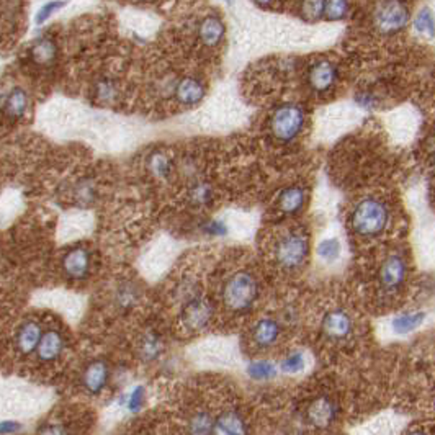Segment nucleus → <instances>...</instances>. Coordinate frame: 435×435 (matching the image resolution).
Returning <instances> with one entry per match:
<instances>
[{"label": "nucleus", "mask_w": 435, "mask_h": 435, "mask_svg": "<svg viewBox=\"0 0 435 435\" xmlns=\"http://www.w3.org/2000/svg\"><path fill=\"white\" fill-rule=\"evenodd\" d=\"M260 296L259 278L250 270H238L228 277L221 288L224 308L234 314L249 313Z\"/></svg>", "instance_id": "f257e3e1"}, {"label": "nucleus", "mask_w": 435, "mask_h": 435, "mask_svg": "<svg viewBox=\"0 0 435 435\" xmlns=\"http://www.w3.org/2000/svg\"><path fill=\"white\" fill-rule=\"evenodd\" d=\"M391 211L380 198H363L351 213V228L360 238H375L388 228Z\"/></svg>", "instance_id": "f03ea898"}, {"label": "nucleus", "mask_w": 435, "mask_h": 435, "mask_svg": "<svg viewBox=\"0 0 435 435\" xmlns=\"http://www.w3.org/2000/svg\"><path fill=\"white\" fill-rule=\"evenodd\" d=\"M310 250V236L303 229H290L277 239L273 245V259L282 270L298 272L308 262Z\"/></svg>", "instance_id": "7ed1b4c3"}, {"label": "nucleus", "mask_w": 435, "mask_h": 435, "mask_svg": "<svg viewBox=\"0 0 435 435\" xmlns=\"http://www.w3.org/2000/svg\"><path fill=\"white\" fill-rule=\"evenodd\" d=\"M306 123V113L300 103H280L272 112L268 120V130L273 139L280 144H290L303 133Z\"/></svg>", "instance_id": "20e7f679"}, {"label": "nucleus", "mask_w": 435, "mask_h": 435, "mask_svg": "<svg viewBox=\"0 0 435 435\" xmlns=\"http://www.w3.org/2000/svg\"><path fill=\"white\" fill-rule=\"evenodd\" d=\"M411 8L406 0H378L373 8V25L381 35L393 36L408 26Z\"/></svg>", "instance_id": "39448f33"}, {"label": "nucleus", "mask_w": 435, "mask_h": 435, "mask_svg": "<svg viewBox=\"0 0 435 435\" xmlns=\"http://www.w3.org/2000/svg\"><path fill=\"white\" fill-rule=\"evenodd\" d=\"M408 273L409 266L403 254L399 252L388 254L385 260L381 262V266L378 267L376 272L378 287H380V290L383 293H386V295L398 293L401 288L404 287L406 280H408Z\"/></svg>", "instance_id": "423d86ee"}, {"label": "nucleus", "mask_w": 435, "mask_h": 435, "mask_svg": "<svg viewBox=\"0 0 435 435\" xmlns=\"http://www.w3.org/2000/svg\"><path fill=\"white\" fill-rule=\"evenodd\" d=\"M215 318V305L205 296H193L183 303L181 311L182 326L188 333H201Z\"/></svg>", "instance_id": "0eeeda50"}, {"label": "nucleus", "mask_w": 435, "mask_h": 435, "mask_svg": "<svg viewBox=\"0 0 435 435\" xmlns=\"http://www.w3.org/2000/svg\"><path fill=\"white\" fill-rule=\"evenodd\" d=\"M356 323L352 314L342 308L328 311L321 321V333L330 342H344L353 334Z\"/></svg>", "instance_id": "6e6552de"}, {"label": "nucleus", "mask_w": 435, "mask_h": 435, "mask_svg": "<svg viewBox=\"0 0 435 435\" xmlns=\"http://www.w3.org/2000/svg\"><path fill=\"white\" fill-rule=\"evenodd\" d=\"M340 77L339 66L329 59H319L308 68L306 82L314 93H328L337 85Z\"/></svg>", "instance_id": "1a4fd4ad"}, {"label": "nucleus", "mask_w": 435, "mask_h": 435, "mask_svg": "<svg viewBox=\"0 0 435 435\" xmlns=\"http://www.w3.org/2000/svg\"><path fill=\"white\" fill-rule=\"evenodd\" d=\"M340 418V406L329 395L314 398L306 408V420L318 429H326L335 424Z\"/></svg>", "instance_id": "9d476101"}, {"label": "nucleus", "mask_w": 435, "mask_h": 435, "mask_svg": "<svg viewBox=\"0 0 435 435\" xmlns=\"http://www.w3.org/2000/svg\"><path fill=\"white\" fill-rule=\"evenodd\" d=\"M92 266V255L85 247H74L66 252L63 259L64 275L70 280L87 278Z\"/></svg>", "instance_id": "9b49d317"}, {"label": "nucleus", "mask_w": 435, "mask_h": 435, "mask_svg": "<svg viewBox=\"0 0 435 435\" xmlns=\"http://www.w3.org/2000/svg\"><path fill=\"white\" fill-rule=\"evenodd\" d=\"M108 380H110V367L103 358L92 360L84 368L82 386L89 395H100L107 388Z\"/></svg>", "instance_id": "f8f14e48"}, {"label": "nucleus", "mask_w": 435, "mask_h": 435, "mask_svg": "<svg viewBox=\"0 0 435 435\" xmlns=\"http://www.w3.org/2000/svg\"><path fill=\"white\" fill-rule=\"evenodd\" d=\"M306 201H308V190L303 185H288L278 193L277 206L282 215L295 216L305 210Z\"/></svg>", "instance_id": "ddd939ff"}, {"label": "nucleus", "mask_w": 435, "mask_h": 435, "mask_svg": "<svg viewBox=\"0 0 435 435\" xmlns=\"http://www.w3.org/2000/svg\"><path fill=\"white\" fill-rule=\"evenodd\" d=\"M247 432H249L247 419H245V415L241 413L239 409H236V408L224 409L215 418L213 434L234 435V434H247Z\"/></svg>", "instance_id": "4468645a"}, {"label": "nucleus", "mask_w": 435, "mask_h": 435, "mask_svg": "<svg viewBox=\"0 0 435 435\" xmlns=\"http://www.w3.org/2000/svg\"><path fill=\"white\" fill-rule=\"evenodd\" d=\"M282 335V324L273 318H264L252 328V344L260 351H267L278 342Z\"/></svg>", "instance_id": "2eb2a0df"}, {"label": "nucleus", "mask_w": 435, "mask_h": 435, "mask_svg": "<svg viewBox=\"0 0 435 435\" xmlns=\"http://www.w3.org/2000/svg\"><path fill=\"white\" fill-rule=\"evenodd\" d=\"M174 96L177 102L183 107H195L206 96V87L200 79L197 77H183L177 82L174 89Z\"/></svg>", "instance_id": "dca6fc26"}, {"label": "nucleus", "mask_w": 435, "mask_h": 435, "mask_svg": "<svg viewBox=\"0 0 435 435\" xmlns=\"http://www.w3.org/2000/svg\"><path fill=\"white\" fill-rule=\"evenodd\" d=\"M64 337L58 329L43 330L40 344L36 347V356L41 362H54L64 352Z\"/></svg>", "instance_id": "f3484780"}, {"label": "nucleus", "mask_w": 435, "mask_h": 435, "mask_svg": "<svg viewBox=\"0 0 435 435\" xmlns=\"http://www.w3.org/2000/svg\"><path fill=\"white\" fill-rule=\"evenodd\" d=\"M43 335L41 324L36 323V321H25L20 328L17 330L15 335V345L17 351L22 353V356H30V353L36 352L38 344H40V339Z\"/></svg>", "instance_id": "a211bd4d"}, {"label": "nucleus", "mask_w": 435, "mask_h": 435, "mask_svg": "<svg viewBox=\"0 0 435 435\" xmlns=\"http://www.w3.org/2000/svg\"><path fill=\"white\" fill-rule=\"evenodd\" d=\"M226 33L224 22L218 15H206L198 25V40L206 48H216Z\"/></svg>", "instance_id": "6ab92c4d"}, {"label": "nucleus", "mask_w": 435, "mask_h": 435, "mask_svg": "<svg viewBox=\"0 0 435 435\" xmlns=\"http://www.w3.org/2000/svg\"><path fill=\"white\" fill-rule=\"evenodd\" d=\"M28 107H30V97H28L25 89L22 87H13L3 98L2 103V110L6 113V116L13 121L22 120L26 115Z\"/></svg>", "instance_id": "aec40b11"}, {"label": "nucleus", "mask_w": 435, "mask_h": 435, "mask_svg": "<svg viewBox=\"0 0 435 435\" xmlns=\"http://www.w3.org/2000/svg\"><path fill=\"white\" fill-rule=\"evenodd\" d=\"M58 53L59 49L56 41L46 36L36 40L30 48L31 61L36 66H41V68H49V66H53L56 63V59H58Z\"/></svg>", "instance_id": "412c9836"}, {"label": "nucleus", "mask_w": 435, "mask_h": 435, "mask_svg": "<svg viewBox=\"0 0 435 435\" xmlns=\"http://www.w3.org/2000/svg\"><path fill=\"white\" fill-rule=\"evenodd\" d=\"M164 352V342L160 339V335L154 330H148L144 333L143 337H141L138 344V356L143 362H155L159 360L160 356Z\"/></svg>", "instance_id": "4be33fe9"}, {"label": "nucleus", "mask_w": 435, "mask_h": 435, "mask_svg": "<svg viewBox=\"0 0 435 435\" xmlns=\"http://www.w3.org/2000/svg\"><path fill=\"white\" fill-rule=\"evenodd\" d=\"M424 321L425 313H422V311H406V313L396 316L393 323H391V328H393L396 334L404 335L419 329L424 324Z\"/></svg>", "instance_id": "5701e85b"}, {"label": "nucleus", "mask_w": 435, "mask_h": 435, "mask_svg": "<svg viewBox=\"0 0 435 435\" xmlns=\"http://www.w3.org/2000/svg\"><path fill=\"white\" fill-rule=\"evenodd\" d=\"M149 172L158 178H169L174 174V162L164 151H153L146 159Z\"/></svg>", "instance_id": "b1692460"}, {"label": "nucleus", "mask_w": 435, "mask_h": 435, "mask_svg": "<svg viewBox=\"0 0 435 435\" xmlns=\"http://www.w3.org/2000/svg\"><path fill=\"white\" fill-rule=\"evenodd\" d=\"M213 197H215L213 187L205 181H193L187 190V200L195 208L208 206L213 201Z\"/></svg>", "instance_id": "393cba45"}, {"label": "nucleus", "mask_w": 435, "mask_h": 435, "mask_svg": "<svg viewBox=\"0 0 435 435\" xmlns=\"http://www.w3.org/2000/svg\"><path fill=\"white\" fill-rule=\"evenodd\" d=\"M247 375L254 381H272L273 378L278 376V367L272 360L260 358V360H252L249 363Z\"/></svg>", "instance_id": "a878e982"}, {"label": "nucleus", "mask_w": 435, "mask_h": 435, "mask_svg": "<svg viewBox=\"0 0 435 435\" xmlns=\"http://www.w3.org/2000/svg\"><path fill=\"white\" fill-rule=\"evenodd\" d=\"M188 432L197 435L213 434V427H215V418L208 413V411H197L188 420Z\"/></svg>", "instance_id": "bb28decb"}, {"label": "nucleus", "mask_w": 435, "mask_h": 435, "mask_svg": "<svg viewBox=\"0 0 435 435\" xmlns=\"http://www.w3.org/2000/svg\"><path fill=\"white\" fill-rule=\"evenodd\" d=\"M414 30L419 33V35L427 36L429 40H434L435 38V17L432 10L429 7H424L418 15L414 18Z\"/></svg>", "instance_id": "cd10ccee"}, {"label": "nucleus", "mask_w": 435, "mask_h": 435, "mask_svg": "<svg viewBox=\"0 0 435 435\" xmlns=\"http://www.w3.org/2000/svg\"><path fill=\"white\" fill-rule=\"evenodd\" d=\"M306 367V356L305 352L301 351H291L288 356H285L282 358L280 365H278V370L285 375H296L305 370Z\"/></svg>", "instance_id": "c85d7f7f"}, {"label": "nucleus", "mask_w": 435, "mask_h": 435, "mask_svg": "<svg viewBox=\"0 0 435 435\" xmlns=\"http://www.w3.org/2000/svg\"><path fill=\"white\" fill-rule=\"evenodd\" d=\"M74 198L79 205L89 206L97 200V187L91 178H82L74 187Z\"/></svg>", "instance_id": "c756f323"}, {"label": "nucleus", "mask_w": 435, "mask_h": 435, "mask_svg": "<svg viewBox=\"0 0 435 435\" xmlns=\"http://www.w3.org/2000/svg\"><path fill=\"white\" fill-rule=\"evenodd\" d=\"M342 254V245L337 238H328L323 239L318 244V257L328 264H334L340 259Z\"/></svg>", "instance_id": "7c9ffc66"}, {"label": "nucleus", "mask_w": 435, "mask_h": 435, "mask_svg": "<svg viewBox=\"0 0 435 435\" xmlns=\"http://www.w3.org/2000/svg\"><path fill=\"white\" fill-rule=\"evenodd\" d=\"M351 12V0H326L324 17L330 22L344 20Z\"/></svg>", "instance_id": "2f4dec72"}, {"label": "nucleus", "mask_w": 435, "mask_h": 435, "mask_svg": "<svg viewBox=\"0 0 435 435\" xmlns=\"http://www.w3.org/2000/svg\"><path fill=\"white\" fill-rule=\"evenodd\" d=\"M115 301L123 310L131 308V306H135V303L138 301V290H136V287L131 285V283H121V285L116 288Z\"/></svg>", "instance_id": "473e14b6"}, {"label": "nucleus", "mask_w": 435, "mask_h": 435, "mask_svg": "<svg viewBox=\"0 0 435 435\" xmlns=\"http://www.w3.org/2000/svg\"><path fill=\"white\" fill-rule=\"evenodd\" d=\"M144 403H146V390L144 386H135L131 388V391L125 396V408L126 411H130V413H139L141 409L144 408Z\"/></svg>", "instance_id": "72a5a7b5"}, {"label": "nucleus", "mask_w": 435, "mask_h": 435, "mask_svg": "<svg viewBox=\"0 0 435 435\" xmlns=\"http://www.w3.org/2000/svg\"><path fill=\"white\" fill-rule=\"evenodd\" d=\"M68 3H69V0H49V2H46L45 6H41L40 10L36 12L35 23L36 25H43V23L48 22L49 18L54 15V13L63 10V8L68 6Z\"/></svg>", "instance_id": "f704fd0d"}, {"label": "nucleus", "mask_w": 435, "mask_h": 435, "mask_svg": "<svg viewBox=\"0 0 435 435\" xmlns=\"http://www.w3.org/2000/svg\"><path fill=\"white\" fill-rule=\"evenodd\" d=\"M93 93H96V97L100 102L110 103L116 98L118 91H116V85H115V82H113V80L100 79L96 84V87H93Z\"/></svg>", "instance_id": "c9c22d12"}, {"label": "nucleus", "mask_w": 435, "mask_h": 435, "mask_svg": "<svg viewBox=\"0 0 435 435\" xmlns=\"http://www.w3.org/2000/svg\"><path fill=\"white\" fill-rule=\"evenodd\" d=\"M324 2L326 0H303L301 13L306 20L314 22L324 17Z\"/></svg>", "instance_id": "e433bc0d"}, {"label": "nucleus", "mask_w": 435, "mask_h": 435, "mask_svg": "<svg viewBox=\"0 0 435 435\" xmlns=\"http://www.w3.org/2000/svg\"><path fill=\"white\" fill-rule=\"evenodd\" d=\"M201 231L210 238H224L228 234V224L221 220H206L201 224Z\"/></svg>", "instance_id": "4c0bfd02"}, {"label": "nucleus", "mask_w": 435, "mask_h": 435, "mask_svg": "<svg viewBox=\"0 0 435 435\" xmlns=\"http://www.w3.org/2000/svg\"><path fill=\"white\" fill-rule=\"evenodd\" d=\"M356 102H357L358 107L363 108V110H368V112L378 108V97L375 96V93L367 92V91L358 92L356 96Z\"/></svg>", "instance_id": "58836bf2"}, {"label": "nucleus", "mask_w": 435, "mask_h": 435, "mask_svg": "<svg viewBox=\"0 0 435 435\" xmlns=\"http://www.w3.org/2000/svg\"><path fill=\"white\" fill-rule=\"evenodd\" d=\"M20 432V424L13 420H3L0 422V434H17Z\"/></svg>", "instance_id": "ea45409f"}, {"label": "nucleus", "mask_w": 435, "mask_h": 435, "mask_svg": "<svg viewBox=\"0 0 435 435\" xmlns=\"http://www.w3.org/2000/svg\"><path fill=\"white\" fill-rule=\"evenodd\" d=\"M273 2H275V0H254V3H257L259 7H264V8L270 7Z\"/></svg>", "instance_id": "a19ab883"}, {"label": "nucleus", "mask_w": 435, "mask_h": 435, "mask_svg": "<svg viewBox=\"0 0 435 435\" xmlns=\"http://www.w3.org/2000/svg\"><path fill=\"white\" fill-rule=\"evenodd\" d=\"M432 165L435 167V149H434V154H432Z\"/></svg>", "instance_id": "79ce46f5"}, {"label": "nucleus", "mask_w": 435, "mask_h": 435, "mask_svg": "<svg viewBox=\"0 0 435 435\" xmlns=\"http://www.w3.org/2000/svg\"><path fill=\"white\" fill-rule=\"evenodd\" d=\"M133 2H148V0H133Z\"/></svg>", "instance_id": "37998d69"}, {"label": "nucleus", "mask_w": 435, "mask_h": 435, "mask_svg": "<svg viewBox=\"0 0 435 435\" xmlns=\"http://www.w3.org/2000/svg\"><path fill=\"white\" fill-rule=\"evenodd\" d=\"M224 2H228V3H231V2H233V0H224Z\"/></svg>", "instance_id": "c03bdc74"}]
</instances>
